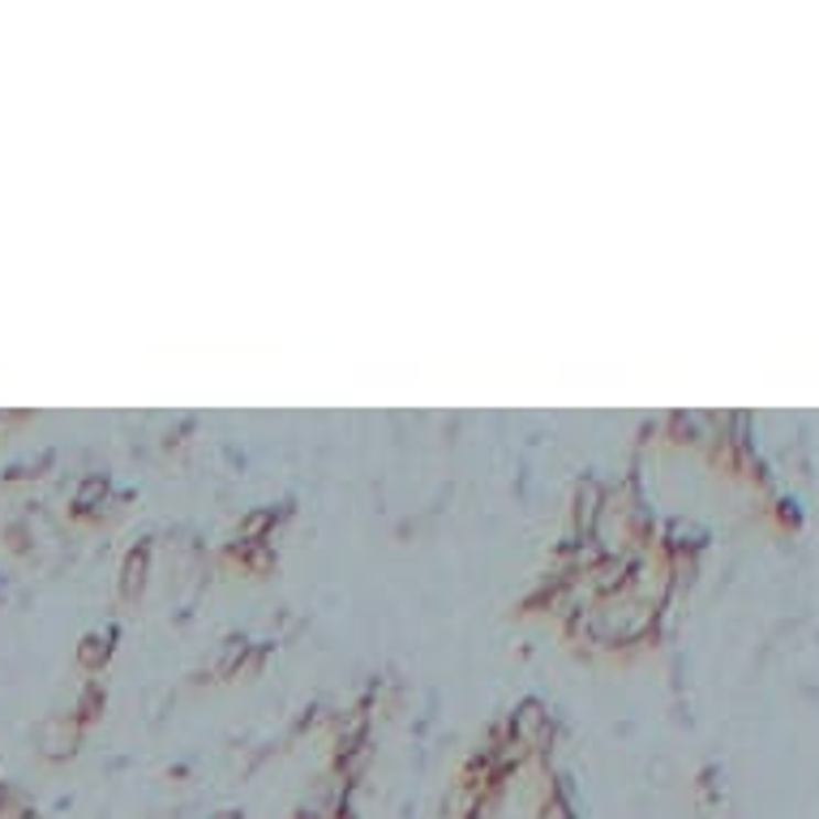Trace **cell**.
Here are the masks:
<instances>
[{"mask_svg":"<svg viewBox=\"0 0 819 819\" xmlns=\"http://www.w3.org/2000/svg\"><path fill=\"white\" fill-rule=\"evenodd\" d=\"M596 510H601V489H596L592 481H584V485H580V532H592Z\"/></svg>","mask_w":819,"mask_h":819,"instance_id":"cell-2","label":"cell"},{"mask_svg":"<svg viewBox=\"0 0 819 819\" xmlns=\"http://www.w3.org/2000/svg\"><path fill=\"white\" fill-rule=\"evenodd\" d=\"M142 575H147V553L138 549V553L125 558V596H133L142 588Z\"/></svg>","mask_w":819,"mask_h":819,"instance_id":"cell-3","label":"cell"},{"mask_svg":"<svg viewBox=\"0 0 819 819\" xmlns=\"http://www.w3.org/2000/svg\"><path fill=\"white\" fill-rule=\"evenodd\" d=\"M78 657H82V665H99L104 657H108V644H99V639H86L78 648Z\"/></svg>","mask_w":819,"mask_h":819,"instance_id":"cell-4","label":"cell"},{"mask_svg":"<svg viewBox=\"0 0 819 819\" xmlns=\"http://www.w3.org/2000/svg\"><path fill=\"white\" fill-rule=\"evenodd\" d=\"M74 742H78V730L69 725V721H52L47 730H43V755H69L74 751Z\"/></svg>","mask_w":819,"mask_h":819,"instance_id":"cell-1","label":"cell"},{"mask_svg":"<svg viewBox=\"0 0 819 819\" xmlns=\"http://www.w3.org/2000/svg\"><path fill=\"white\" fill-rule=\"evenodd\" d=\"M99 494H104V481H99V476H90V481H86V485L78 489V507H90V503H95Z\"/></svg>","mask_w":819,"mask_h":819,"instance_id":"cell-5","label":"cell"},{"mask_svg":"<svg viewBox=\"0 0 819 819\" xmlns=\"http://www.w3.org/2000/svg\"><path fill=\"white\" fill-rule=\"evenodd\" d=\"M18 819H43V816H35V811H22Z\"/></svg>","mask_w":819,"mask_h":819,"instance_id":"cell-8","label":"cell"},{"mask_svg":"<svg viewBox=\"0 0 819 819\" xmlns=\"http://www.w3.org/2000/svg\"><path fill=\"white\" fill-rule=\"evenodd\" d=\"M267 524H271V510H262V515H254V519L245 524V537H258V532H262Z\"/></svg>","mask_w":819,"mask_h":819,"instance_id":"cell-6","label":"cell"},{"mask_svg":"<svg viewBox=\"0 0 819 819\" xmlns=\"http://www.w3.org/2000/svg\"><path fill=\"white\" fill-rule=\"evenodd\" d=\"M211 819H240L236 811H219V816H211Z\"/></svg>","mask_w":819,"mask_h":819,"instance_id":"cell-7","label":"cell"}]
</instances>
